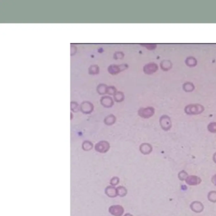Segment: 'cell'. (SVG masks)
Listing matches in <instances>:
<instances>
[{
  "mask_svg": "<svg viewBox=\"0 0 216 216\" xmlns=\"http://www.w3.org/2000/svg\"><path fill=\"white\" fill-rule=\"evenodd\" d=\"M188 174L184 170L180 171L178 174V178L180 181H185L186 179L188 178Z\"/></svg>",
  "mask_w": 216,
  "mask_h": 216,
  "instance_id": "obj_21",
  "label": "cell"
},
{
  "mask_svg": "<svg viewBox=\"0 0 216 216\" xmlns=\"http://www.w3.org/2000/svg\"><path fill=\"white\" fill-rule=\"evenodd\" d=\"M185 182L189 186H197L202 182V179H201L200 178L197 176V175H188V178L186 179Z\"/></svg>",
  "mask_w": 216,
  "mask_h": 216,
  "instance_id": "obj_8",
  "label": "cell"
},
{
  "mask_svg": "<svg viewBox=\"0 0 216 216\" xmlns=\"http://www.w3.org/2000/svg\"><path fill=\"white\" fill-rule=\"evenodd\" d=\"M195 89V86L192 83L187 82L183 84V89L186 92H192Z\"/></svg>",
  "mask_w": 216,
  "mask_h": 216,
  "instance_id": "obj_17",
  "label": "cell"
},
{
  "mask_svg": "<svg viewBox=\"0 0 216 216\" xmlns=\"http://www.w3.org/2000/svg\"><path fill=\"white\" fill-rule=\"evenodd\" d=\"M124 57V53L122 52H115L114 54L115 60H122Z\"/></svg>",
  "mask_w": 216,
  "mask_h": 216,
  "instance_id": "obj_24",
  "label": "cell"
},
{
  "mask_svg": "<svg viewBox=\"0 0 216 216\" xmlns=\"http://www.w3.org/2000/svg\"><path fill=\"white\" fill-rule=\"evenodd\" d=\"M213 161L216 164V152L213 155Z\"/></svg>",
  "mask_w": 216,
  "mask_h": 216,
  "instance_id": "obj_29",
  "label": "cell"
},
{
  "mask_svg": "<svg viewBox=\"0 0 216 216\" xmlns=\"http://www.w3.org/2000/svg\"><path fill=\"white\" fill-rule=\"evenodd\" d=\"M185 63L189 67H193L197 65V61L195 58L193 57H188L185 60Z\"/></svg>",
  "mask_w": 216,
  "mask_h": 216,
  "instance_id": "obj_13",
  "label": "cell"
},
{
  "mask_svg": "<svg viewBox=\"0 0 216 216\" xmlns=\"http://www.w3.org/2000/svg\"><path fill=\"white\" fill-rule=\"evenodd\" d=\"M208 200L212 203H216V191H210L208 193Z\"/></svg>",
  "mask_w": 216,
  "mask_h": 216,
  "instance_id": "obj_19",
  "label": "cell"
},
{
  "mask_svg": "<svg viewBox=\"0 0 216 216\" xmlns=\"http://www.w3.org/2000/svg\"><path fill=\"white\" fill-rule=\"evenodd\" d=\"M138 115L144 119H148L152 117L155 114V109L152 107H148L146 108H140L138 110Z\"/></svg>",
  "mask_w": 216,
  "mask_h": 216,
  "instance_id": "obj_3",
  "label": "cell"
},
{
  "mask_svg": "<svg viewBox=\"0 0 216 216\" xmlns=\"http://www.w3.org/2000/svg\"><path fill=\"white\" fill-rule=\"evenodd\" d=\"M110 148V144L107 142L102 141L95 145V150L100 153L107 152Z\"/></svg>",
  "mask_w": 216,
  "mask_h": 216,
  "instance_id": "obj_7",
  "label": "cell"
},
{
  "mask_svg": "<svg viewBox=\"0 0 216 216\" xmlns=\"http://www.w3.org/2000/svg\"><path fill=\"white\" fill-rule=\"evenodd\" d=\"M100 103L105 108H110L114 105V100L110 96H104L100 99Z\"/></svg>",
  "mask_w": 216,
  "mask_h": 216,
  "instance_id": "obj_10",
  "label": "cell"
},
{
  "mask_svg": "<svg viewBox=\"0 0 216 216\" xmlns=\"http://www.w3.org/2000/svg\"><path fill=\"white\" fill-rule=\"evenodd\" d=\"M99 53H102V52H103V48H100L99 49H98V51Z\"/></svg>",
  "mask_w": 216,
  "mask_h": 216,
  "instance_id": "obj_30",
  "label": "cell"
},
{
  "mask_svg": "<svg viewBox=\"0 0 216 216\" xmlns=\"http://www.w3.org/2000/svg\"><path fill=\"white\" fill-rule=\"evenodd\" d=\"M159 122L160 127L164 130H169L172 127V122L170 118L166 115H163L160 118Z\"/></svg>",
  "mask_w": 216,
  "mask_h": 216,
  "instance_id": "obj_4",
  "label": "cell"
},
{
  "mask_svg": "<svg viewBox=\"0 0 216 216\" xmlns=\"http://www.w3.org/2000/svg\"><path fill=\"white\" fill-rule=\"evenodd\" d=\"M129 67L128 65L126 63L120 64V65H115L112 64L110 65L108 67V72L112 75V76H115L117 75L120 72H123L124 70L128 69Z\"/></svg>",
  "mask_w": 216,
  "mask_h": 216,
  "instance_id": "obj_2",
  "label": "cell"
},
{
  "mask_svg": "<svg viewBox=\"0 0 216 216\" xmlns=\"http://www.w3.org/2000/svg\"><path fill=\"white\" fill-rule=\"evenodd\" d=\"M88 73L90 75H98L100 73V67L97 65H92L88 69Z\"/></svg>",
  "mask_w": 216,
  "mask_h": 216,
  "instance_id": "obj_15",
  "label": "cell"
},
{
  "mask_svg": "<svg viewBox=\"0 0 216 216\" xmlns=\"http://www.w3.org/2000/svg\"><path fill=\"white\" fill-rule=\"evenodd\" d=\"M93 148V143L91 142H89V141H85L83 143V148L86 150V151H89Z\"/></svg>",
  "mask_w": 216,
  "mask_h": 216,
  "instance_id": "obj_20",
  "label": "cell"
},
{
  "mask_svg": "<svg viewBox=\"0 0 216 216\" xmlns=\"http://www.w3.org/2000/svg\"><path fill=\"white\" fill-rule=\"evenodd\" d=\"M211 182L214 184V185L216 186V174L215 175H214L212 179H211Z\"/></svg>",
  "mask_w": 216,
  "mask_h": 216,
  "instance_id": "obj_28",
  "label": "cell"
},
{
  "mask_svg": "<svg viewBox=\"0 0 216 216\" xmlns=\"http://www.w3.org/2000/svg\"><path fill=\"white\" fill-rule=\"evenodd\" d=\"M172 62L168 60H164L160 63V67H161L164 71H167V70L172 68Z\"/></svg>",
  "mask_w": 216,
  "mask_h": 216,
  "instance_id": "obj_12",
  "label": "cell"
},
{
  "mask_svg": "<svg viewBox=\"0 0 216 216\" xmlns=\"http://www.w3.org/2000/svg\"><path fill=\"white\" fill-rule=\"evenodd\" d=\"M114 98L116 102H122L124 100V94L122 91H117L114 95Z\"/></svg>",
  "mask_w": 216,
  "mask_h": 216,
  "instance_id": "obj_18",
  "label": "cell"
},
{
  "mask_svg": "<svg viewBox=\"0 0 216 216\" xmlns=\"http://www.w3.org/2000/svg\"><path fill=\"white\" fill-rule=\"evenodd\" d=\"M94 109L93 105L89 102H83L81 106H80V110L86 114H88L91 113Z\"/></svg>",
  "mask_w": 216,
  "mask_h": 216,
  "instance_id": "obj_6",
  "label": "cell"
},
{
  "mask_svg": "<svg viewBox=\"0 0 216 216\" xmlns=\"http://www.w3.org/2000/svg\"><path fill=\"white\" fill-rule=\"evenodd\" d=\"M207 129L209 132L212 133H216V122L210 123L208 125Z\"/></svg>",
  "mask_w": 216,
  "mask_h": 216,
  "instance_id": "obj_22",
  "label": "cell"
},
{
  "mask_svg": "<svg viewBox=\"0 0 216 216\" xmlns=\"http://www.w3.org/2000/svg\"><path fill=\"white\" fill-rule=\"evenodd\" d=\"M158 67L157 63L152 62L147 63L143 67V72L147 75H151L157 72Z\"/></svg>",
  "mask_w": 216,
  "mask_h": 216,
  "instance_id": "obj_5",
  "label": "cell"
},
{
  "mask_svg": "<svg viewBox=\"0 0 216 216\" xmlns=\"http://www.w3.org/2000/svg\"><path fill=\"white\" fill-rule=\"evenodd\" d=\"M70 108L74 112H77L80 110L78 103L76 102H72L70 103Z\"/></svg>",
  "mask_w": 216,
  "mask_h": 216,
  "instance_id": "obj_25",
  "label": "cell"
},
{
  "mask_svg": "<svg viewBox=\"0 0 216 216\" xmlns=\"http://www.w3.org/2000/svg\"><path fill=\"white\" fill-rule=\"evenodd\" d=\"M204 111V107L200 104H189L184 108V112L188 115H198Z\"/></svg>",
  "mask_w": 216,
  "mask_h": 216,
  "instance_id": "obj_1",
  "label": "cell"
},
{
  "mask_svg": "<svg viewBox=\"0 0 216 216\" xmlns=\"http://www.w3.org/2000/svg\"><path fill=\"white\" fill-rule=\"evenodd\" d=\"M117 92V89L115 86H108L107 90V94H108L109 95H114Z\"/></svg>",
  "mask_w": 216,
  "mask_h": 216,
  "instance_id": "obj_23",
  "label": "cell"
},
{
  "mask_svg": "<svg viewBox=\"0 0 216 216\" xmlns=\"http://www.w3.org/2000/svg\"><path fill=\"white\" fill-rule=\"evenodd\" d=\"M139 150L143 154L148 155L152 152L153 148L152 147V145L150 144L147 143H142L140 145Z\"/></svg>",
  "mask_w": 216,
  "mask_h": 216,
  "instance_id": "obj_11",
  "label": "cell"
},
{
  "mask_svg": "<svg viewBox=\"0 0 216 216\" xmlns=\"http://www.w3.org/2000/svg\"><path fill=\"white\" fill-rule=\"evenodd\" d=\"M70 115H71V116H70V117H71V119H72V117H73V115H72V114H70Z\"/></svg>",
  "mask_w": 216,
  "mask_h": 216,
  "instance_id": "obj_31",
  "label": "cell"
},
{
  "mask_svg": "<svg viewBox=\"0 0 216 216\" xmlns=\"http://www.w3.org/2000/svg\"><path fill=\"white\" fill-rule=\"evenodd\" d=\"M142 46H144L145 48H147V49H148V50H153V49H155V48H157V44H142Z\"/></svg>",
  "mask_w": 216,
  "mask_h": 216,
  "instance_id": "obj_26",
  "label": "cell"
},
{
  "mask_svg": "<svg viewBox=\"0 0 216 216\" xmlns=\"http://www.w3.org/2000/svg\"><path fill=\"white\" fill-rule=\"evenodd\" d=\"M190 209L196 213L202 212L204 209V206L202 202L199 201H195L190 204Z\"/></svg>",
  "mask_w": 216,
  "mask_h": 216,
  "instance_id": "obj_9",
  "label": "cell"
},
{
  "mask_svg": "<svg viewBox=\"0 0 216 216\" xmlns=\"http://www.w3.org/2000/svg\"><path fill=\"white\" fill-rule=\"evenodd\" d=\"M108 86L105 84H100L97 88V91L100 95L107 94V90Z\"/></svg>",
  "mask_w": 216,
  "mask_h": 216,
  "instance_id": "obj_14",
  "label": "cell"
},
{
  "mask_svg": "<svg viewBox=\"0 0 216 216\" xmlns=\"http://www.w3.org/2000/svg\"><path fill=\"white\" fill-rule=\"evenodd\" d=\"M115 120H116V118H115L114 115L112 114H110L108 115L107 117H105L104 120V122L107 125H111L115 122Z\"/></svg>",
  "mask_w": 216,
  "mask_h": 216,
  "instance_id": "obj_16",
  "label": "cell"
},
{
  "mask_svg": "<svg viewBox=\"0 0 216 216\" xmlns=\"http://www.w3.org/2000/svg\"><path fill=\"white\" fill-rule=\"evenodd\" d=\"M77 52V47L75 45H71L70 46V55L74 56Z\"/></svg>",
  "mask_w": 216,
  "mask_h": 216,
  "instance_id": "obj_27",
  "label": "cell"
}]
</instances>
